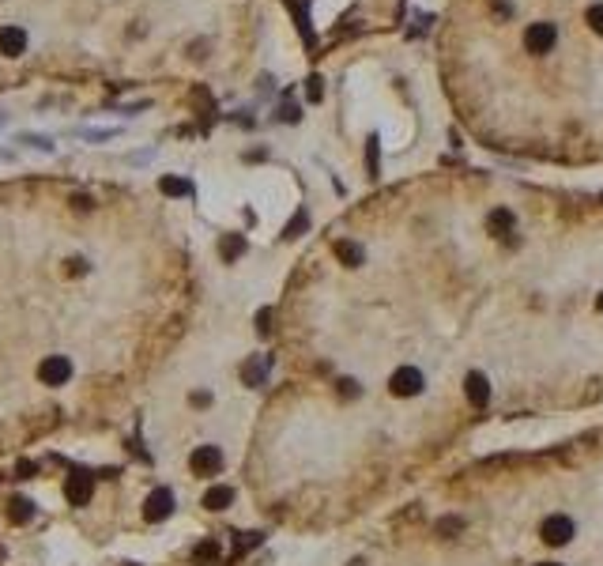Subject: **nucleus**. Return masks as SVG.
<instances>
[{"instance_id":"nucleus-9","label":"nucleus","mask_w":603,"mask_h":566,"mask_svg":"<svg viewBox=\"0 0 603 566\" xmlns=\"http://www.w3.org/2000/svg\"><path fill=\"white\" fill-rule=\"evenodd\" d=\"M468 400H471L475 408H487L490 385H487V378H482V374H468Z\"/></svg>"},{"instance_id":"nucleus-6","label":"nucleus","mask_w":603,"mask_h":566,"mask_svg":"<svg viewBox=\"0 0 603 566\" xmlns=\"http://www.w3.org/2000/svg\"><path fill=\"white\" fill-rule=\"evenodd\" d=\"M170 510H173V495L166 491V487H159V491L147 498L144 517H147V521H166V517H170Z\"/></svg>"},{"instance_id":"nucleus-2","label":"nucleus","mask_w":603,"mask_h":566,"mask_svg":"<svg viewBox=\"0 0 603 566\" xmlns=\"http://www.w3.org/2000/svg\"><path fill=\"white\" fill-rule=\"evenodd\" d=\"M540 536H543V543H551V548H562V543L573 540V521L566 514H551L540 525Z\"/></svg>"},{"instance_id":"nucleus-1","label":"nucleus","mask_w":603,"mask_h":566,"mask_svg":"<svg viewBox=\"0 0 603 566\" xmlns=\"http://www.w3.org/2000/svg\"><path fill=\"white\" fill-rule=\"evenodd\" d=\"M434 61L482 147L603 162V0H445Z\"/></svg>"},{"instance_id":"nucleus-5","label":"nucleus","mask_w":603,"mask_h":566,"mask_svg":"<svg viewBox=\"0 0 603 566\" xmlns=\"http://www.w3.org/2000/svg\"><path fill=\"white\" fill-rule=\"evenodd\" d=\"M219 468H223L219 445H200V450L193 453V472L196 476H219Z\"/></svg>"},{"instance_id":"nucleus-12","label":"nucleus","mask_w":603,"mask_h":566,"mask_svg":"<svg viewBox=\"0 0 603 566\" xmlns=\"http://www.w3.org/2000/svg\"><path fill=\"white\" fill-rule=\"evenodd\" d=\"M219 555V543H200V548H196V559H215Z\"/></svg>"},{"instance_id":"nucleus-10","label":"nucleus","mask_w":603,"mask_h":566,"mask_svg":"<svg viewBox=\"0 0 603 566\" xmlns=\"http://www.w3.org/2000/svg\"><path fill=\"white\" fill-rule=\"evenodd\" d=\"M230 502H234V491H230V487H212V491L204 495V506L207 510H226Z\"/></svg>"},{"instance_id":"nucleus-7","label":"nucleus","mask_w":603,"mask_h":566,"mask_svg":"<svg viewBox=\"0 0 603 566\" xmlns=\"http://www.w3.org/2000/svg\"><path fill=\"white\" fill-rule=\"evenodd\" d=\"M91 476L87 472H72L68 476V483H64V491H68V502L72 506H87V498H91Z\"/></svg>"},{"instance_id":"nucleus-11","label":"nucleus","mask_w":603,"mask_h":566,"mask_svg":"<svg viewBox=\"0 0 603 566\" xmlns=\"http://www.w3.org/2000/svg\"><path fill=\"white\" fill-rule=\"evenodd\" d=\"M162 193H170V197H185V193H189V185L178 181V178H166V181H162Z\"/></svg>"},{"instance_id":"nucleus-4","label":"nucleus","mask_w":603,"mask_h":566,"mask_svg":"<svg viewBox=\"0 0 603 566\" xmlns=\"http://www.w3.org/2000/svg\"><path fill=\"white\" fill-rule=\"evenodd\" d=\"M38 378L46 385H64L72 378V363H68V355H49L46 363L38 366Z\"/></svg>"},{"instance_id":"nucleus-14","label":"nucleus","mask_w":603,"mask_h":566,"mask_svg":"<svg viewBox=\"0 0 603 566\" xmlns=\"http://www.w3.org/2000/svg\"><path fill=\"white\" fill-rule=\"evenodd\" d=\"M540 566H558V562H540Z\"/></svg>"},{"instance_id":"nucleus-13","label":"nucleus","mask_w":603,"mask_h":566,"mask_svg":"<svg viewBox=\"0 0 603 566\" xmlns=\"http://www.w3.org/2000/svg\"><path fill=\"white\" fill-rule=\"evenodd\" d=\"M16 472L23 476V480H27V476H35V461H19V468H16Z\"/></svg>"},{"instance_id":"nucleus-8","label":"nucleus","mask_w":603,"mask_h":566,"mask_svg":"<svg viewBox=\"0 0 603 566\" xmlns=\"http://www.w3.org/2000/svg\"><path fill=\"white\" fill-rule=\"evenodd\" d=\"M4 514H8L12 525H27V521L35 517V502H30V498H8Z\"/></svg>"},{"instance_id":"nucleus-3","label":"nucleus","mask_w":603,"mask_h":566,"mask_svg":"<svg viewBox=\"0 0 603 566\" xmlns=\"http://www.w3.org/2000/svg\"><path fill=\"white\" fill-rule=\"evenodd\" d=\"M389 389H392V397H415V393H422V374L415 366H400L389 378Z\"/></svg>"}]
</instances>
